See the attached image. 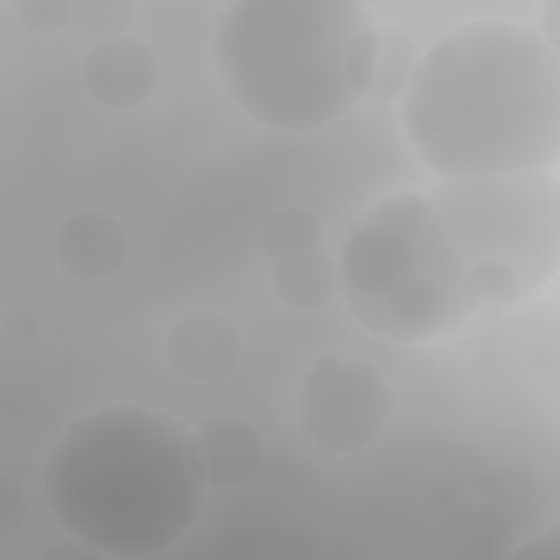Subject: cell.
<instances>
[{
  "label": "cell",
  "instance_id": "1",
  "mask_svg": "<svg viewBox=\"0 0 560 560\" xmlns=\"http://www.w3.org/2000/svg\"><path fill=\"white\" fill-rule=\"evenodd\" d=\"M400 125L438 179L556 173L560 52L532 24L475 18L422 50Z\"/></svg>",
  "mask_w": 560,
  "mask_h": 560
},
{
  "label": "cell",
  "instance_id": "2",
  "mask_svg": "<svg viewBox=\"0 0 560 560\" xmlns=\"http://www.w3.org/2000/svg\"><path fill=\"white\" fill-rule=\"evenodd\" d=\"M208 490L190 427L133 400L77 416L42 470L55 525L109 560H147L175 547L197 525Z\"/></svg>",
  "mask_w": 560,
  "mask_h": 560
},
{
  "label": "cell",
  "instance_id": "3",
  "mask_svg": "<svg viewBox=\"0 0 560 560\" xmlns=\"http://www.w3.org/2000/svg\"><path fill=\"white\" fill-rule=\"evenodd\" d=\"M381 22L357 0H236L214 18L210 63L234 107L278 133H315L368 101Z\"/></svg>",
  "mask_w": 560,
  "mask_h": 560
},
{
  "label": "cell",
  "instance_id": "4",
  "mask_svg": "<svg viewBox=\"0 0 560 560\" xmlns=\"http://www.w3.org/2000/svg\"><path fill=\"white\" fill-rule=\"evenodd\" d=\"M464 267L497 262L534 291L558 273L560 192L556 173L438 179L429 190Z\"/></svg>",
  "mask_w": 560,
  "mask_h": 560
},
{
  "label": "cell",
  "instance_id": "5",
  "mask_svg": "<svg viewBox=\"0 0 560 560\" xmlns=\"http://www.w3.org/2000/svg\"><path fill=\"white\" fill-rule=\"evenodd\" d=\"M396 407L381 368L361 357L319 354L302 374L295 418L304 438L332 457L359 455L376 444Z\"/></svg>",
  "mask_w": 560,
  "mask_h": 560
},
{
  "label": "cell",
  "instance_id": "6",
  "mask_svg": "<svg viewBox=\"0 0 560 560\" xmlns=\"http://www.w3.org/2000/svg\"><path fill=\"white\" fill-rule=\"evenodd\" d=\"M245 354V339L230 313L192 308L166 330L164 359L173 374L192 385H219L234 376Z\"/></svg>",
  "mask_w": 560,
  "mask_h": 560
},
{
  "label": "cell",
  "instance_id": "7",
  "mask_svg": "<svg viewBox=\"0 0 560 560\" xmlns=\"http://www.w3.org/2000/svg\"><path fill=\"white\" fill-rule=\"evenodd\" d=\"M160 57L140 35L88 46L81 59V83L90 101L103 109L131 112L142 107L160 88Z\"/></svg>",
  "mask_w": 560,
  "mask_h": 560
},
{
  "label": "cell",
  "instance_id": "8",
  "mask_svg": "<svg viewBox=\"0 0 560 560\" xmlns=\"http://www.w3.org/2000/svg\"><path fill=\"white\" fill-rule=\"evenodd\" d=\"M50 252L66 278L101 284L122 271L129 256V238L122 221L112 212L77 210L57 225Z\"/></svg>",
  "mask_w": 560,
  "mask_h": 560
},
{
  "label": "cell",
  "instance_id": "9",
  "mask_svg": "<svg viewBox=\"0 0 560 560\" xmlns=\"http://www.w3.org/2000/svg\"><path fill=\"white\" fill-rule=\"evenodd\" d=\"M208 488L236 490L256 479L265 464V442L252 420L217 411L190 427Z\"/></svg>",
  "mask_w": 560,
  "mask_h": 560
},
{
  "label": "cell",
  "instance_id": "10",
  "mask_svg": "<svg viewBox=\"0 0 560 560\" xmlns=\"http://www.w3.org/2000/svg\"><path fill=\"white\" fill-rule=\"evenodd\" d=\"M273 295L291 311H324L339 293L337 258L326 249L289 256L271 265Z\"/></svg>",
  "mask_w": 560,
  "mask_h": 560
},
{
  "label": "cell",
  "instance_id": "11",
  "mask_svg": "<svg viewBox=\"0 0 560 560\" xmlns=\"http://www.w3.org/2000/svg\"><path fill=\"white\" fill-rule=\"evenodd\" d=\"M258 243L262 254L276 262L324 247L326 230L313 210L302 206H282L265 217Z\"/></svg>",
  "mask_w": 560,
  "mask_h": 560
},
{
  "label": "cell",
  "instance_id": "12",
  "mask_svg": "<svg viewBox=\"0 0 560 560\" xmlns=\"http://www.w3.org/2000/svg\"><path fill=\"white\" fill-rule=\"evenodd\" d=\"M420 55L422 50L409 33L394 24H381L378 57L368 101L376 105L400 103Z\"/></svg>",
  "mask_w": 560,
  "mask_h": 560
},
{
  "label": "cell",
  "instance_id": "13",
  "mask_svg": "<svg viewBox=\"0 0 560 560\" xmlns=\"http://www.w3.org/2000/svg\"><path fill=\"white\" fill-rule=\"evenodd\" d=\"M138 7L129 0H79L72 9L70 31L88 46L131 33Z\"/></svg>",
  "mask_w": 560,
  "mask_h": 560
},
{
  "label": "cell",
  "instance_id": "14",
  "mask_svg": "<svg viewBox=\"0 0 560 560\" xmlns=\"http://www.w3.org/2000/svg\"><path fill=\"white\" fill-rule=\"evenodd\" d=\"M74 2L70 0H18L11 11L22 28L37 35L59 33L70 26Z\"/></svg>",
  "mask_w": 560,
  "mask_h": 560
},
{
  "label": "cell",
  "instance_id": "15",
  "mask_svg": "<svg viewBox=\"0 0 560 560\" xmlns=\"http://www.w3.org/2000/svg\"><path fill=\"white\" fill-rule=\"evenodd\" d=\"M31 503L24 486L11 472H0V540H11L28 521Z\"/></svg>",
  "mask_w": 560,
  "mask_h": 560
},
{
  "label": "cell",
  "instance_id": "16",
  "mask_svg": "<svg viewBox=\"0 0 560 560\" xmlns=\"http://www.w3.org/2000/svg\"><path fill=\"white\" fill-rule=\"evenodd\" d=\"M2 328L13 343H28L37 337L39 313L28 304H13L2 317Z\"/></svg>",
  "mask_w": 560,
  "mask_h": 560
}]
</instances>
